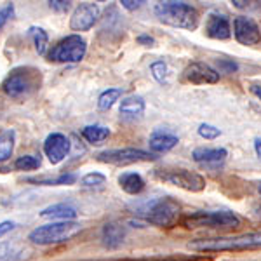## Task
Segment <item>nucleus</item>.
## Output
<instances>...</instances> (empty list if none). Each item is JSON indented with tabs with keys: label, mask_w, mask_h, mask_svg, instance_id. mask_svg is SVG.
I'll return each mask as SVG.
<instances>
[{
	"label": "nucleus",
	"mask_w": 261,
	"mask_h": 261,
	"mask_svg": "<svg viewBox=\"0 0 261 261\" xmlns=\"http://www.w3.org/2000/svg\"><path fill=\"white\" fill-rule=\"evenodd\" d=\"M199 134L205 140H216L218 136L221 134V130L218 127H214L211 124H200L199 125Z\"/></svg>",
	"instance_id": "nucleus-30"
},
{
	"label": "nucleus",
	"mask_w": 261,
	"mask_h": 261,
	"mask_svg": "<svg viewBox=\"0 0 261 261\" xmlns=\"http://www.w3.org/2000/svg\"><path fill=\"white\" fill-rule=\"evenodd\" d=\"M148 145H150V148L153 151H157V153H164V151H169L178 145V136H174V134L155 133V134H151Z\"/></svg>",
	"instance_id": "nucleus-20"
},
{
	"label": "nucleus",
	"mask_w": 261,
	"mask_h": 261,
	"mask_svg": "<svg viewBox=\"0 0 261 261\" xmlns=\"http://www.w3.org/2000/svg\"><path fill=\"white\" fill-rule=\"evenodd\" d=\"M183 81L188 84H195V86L216 84L220 81V71H216L213 66L205 65V63L195 61V63H190V65L183 70Z\"/></svg>",
	"instance_id": "nucleus-11"
},
{
	"label": "nucleus",
	"mask_w": 261,
	"mask_h": 261,
	"mask_svg": "<svg viewBox=\"0 0 261 261\" xmlns=\"http://www.w3.org/2000/svg\"><path fill=\"white\" fill-rule=\"evenodd\" d=\"M119 187L129 195H138L145 190V179L138 172H124L119 176Z\"/></svg>",
	"instance_id": "nucleus-19"
},
{
	"label": "nucleus",
	"mask_w": 261,
	"mask_h": 261,
	"mask_svg": "<svg viewBox=\"0 0 261 261\" xmlns=\"http://www.w3.org/2000/svg\"><path fill=\"white\" fill-rule=\"evenodd\" d=\"M28 181H30V183L42 185V187H63V185H73L75 181H77V176L75 174H61V176H58V178H45V179L30 178Z\"/></svg>",
	"instance_id": "nucleus-26"
},
{
	"label": "nucleus",
	"mask_w": 261,
	"mask_h": 261,
	"mask_svg": "<svg viewBox=\"0 0 261 261\" xmlns=\"http://www.w3.org/2000/svg\"><path fill=\"white\" fill-rule=\"evenodd\" d=\"M179 214L181 207L178 202L166 197V199L151 202L150 207L146 209L145 221L153 226H159V228H171V226H174L178 223Z\"/></svg>",
	"instance_id": "nucleus-7"
},
{
	"label": "nucleus",
	"mask_w": 261,
	"mask_h": 261,
	"mask_svg": "<svg viewBox=\"0 0 261 261\" xmlns=\"http://www.w3.org/2000/svg\"><path fill=\"white\" fill-rule=\"evenodd\" d=\"M145 108H146V105L141 96H136V94L125 96V98L120 101V117L127 122H136L143 119Z\"/></svg>",
	"instance_id": "nucleus-15"
},
{
	"label": "nucleus",
	"mask_w": 261,
	"mask_h": 261,
	"mask_svg": "<svg viewBox=\"0 0 261 261\" xmlns=\"http://www.w3.org/2000/svg\"><path fill=\"white\" fill-rule=\"evenodd\" d=\"M153 12L161 23L183 30H195L200 21L199 11L187 2H159Z\"/></svg>",
	"instance_id": "nucleus-2"
},
{
	"label": "nucleus",
	"mask_w": 261,
	"mask_h": 261,
	"mask_svg": "<svg viewBox=\"0 0 261 261\" xmlns=\"http://www.w3.org/2000/svg\"><path fill=\"white\" fill-rule=\"evenodd\" d=\"M14 145H16V130L14 129H6L0 133V164L9 161L14 153Z\"/></svg>",
	"instance_id": "nucleus-22"
},
{
	"label": "nucleus",
	"mask_w": 261,
	"mask_h": 261,
	"mask_svg": "<svg viewBox=\"0 0 261 261\" xmlns=\"http://www.w3.org/2000/svg\"><path fill=\"white\" fill-rule=\"evenodd\" d=\"M258 193H259V197H261V181L258 183Z\"/></svg>",
	"instance_id": "nucleus-40"
},
{
	"label": "nucleus",
	"mask_w": 261,
	"mask_h": 261,
	"mask_svg": "<svg viewBox=\"0 0 261 261\" xmlns=\"http://www.w3.org/2000/svg\"><path fill=\"white\" fill-rule=\"evenodd\" d=\"M39 216L44 218V220L73 221V218L77 216V211H75V207H71L68 204H54V205H49V207L42 209Z\"/></svg>",
	"instance_id": "nucleus-18"
},
{
	"label": "nucleus",
	"mask_w": 261,
	"mask_h": 261,
	"mask_svg": "<svg viewBox=\"0 0 261 261\" xmlns=\"http://www.w3.org/2000/svg\"><path fill=\"white\" fill-rule=\"evenodd\" d=\"M27 258V249L18 242H0V261H21Z\"/></svg>",
	"instance_id": "nucleus-21"
},
{
	"label": "nucleus",
	"mask_w": 261,
	"mask_h": 261,
	"mask_svg": "<svg viewBox=\"0 0 261 261\" xmlns=\"http://www.w3.org/2000/svg\"><path fill=\"white\" fill-rule=\"evenodd\" d=\"M125 239V226L120 225V223H107L103 226V231H101V241H103V246L108 247V249H115V247L122 246Z\"/></svg>",
	"instance_id": "nucleus-16"
},
{
	"label": "nucleus",
	"mask_w": 261,
	"mask_h": 261,
	"mask_svg": "<svg viewBox=\"0 0 261 261\" xmlns=\"http://www.w3.org/2000/svg\"><path fill=\"white\" fill-rule=\"evenodd\" d=\"M195 251H242V249H259L261 231L235 235V237H216V239H199L188 244Z\"/></svg>",
	"instance_id": "nucleus-4"
},
{
	"label": "nucleus",
	"mask_w": 261,
	"mask_h": 261,
	"mask_svg": "<svg viewBox=\"0 0 261 261\" xmlns=\"http://www.w3.org/2000/svg\"><path fill=\"white\" fill-rule=\"evenodd\" d=\"M110 136V129L105 127V125H86L82 129V138L86 140L87 143H92V145H98V143L108 140Z\"/></svg>",
	"instance_id": "nucleus-23"
},
{
	"label": "nucleus",
	"mask_w": 261,
	"mask_h": 261,
	"mask_svg": "<svg viewBox=\"0 0 261 261\" xmlns=\"http://www.w3.org/2000/svg\"><path fill=\"white\" fill-rule=\"evenodd\" d=\"M233 4L237 9L242 11H259L261 9V2H246V0H233Z\"/></svg>",
	"instance_id": "nucleus-32"
},
{
	"label": "nucleus",
	"mask_w": 261,
	"mask_h": 261,
	"mask_svg": "<svg viewBox=\"0 0 261 261\" xmlns=\"http://www.w3.org/2000/svg\"><path fill=\"white\" fill-rule=\"evenodd\" d=\"M120 4H122V7L127 11H138L145 2H140V0H136V2H134V0H122Z\"/></svg>",
	"instance_id": "nucleus-35"
},
{
	"label": "nucleus",
	"mask_w": 261,
	"mask_h": 261,
	"mask_svg": "<svg viewBox=\"0 0 261 261\" xmlns=\"http://www.w3.org/2000/svg\"><path fill=\"white\" fill-rule=\"evenodd\" d=\"M44 77L42 71L35 66H18L12 68L2 82V91L12 99H24L40 91Z\"/></svg>",
	"instance_id": "nucleus-1"
},
{
	"label": "nucleus",
	"mask_w": 261,
	"mask_h": 261,
	"mask_svg": "<svg viewBox=\"0 0 261 261\" xmlns=\"http://www.w3.org/2000/svg\"><path fill=\"white\" fill-rule=\"evenodd\" d=\"M205 33L207 37L216 40H226L231 37V28H230V19L225 14L220 12H213L207 16L205 21Z\"/></svg>",
	"instance_id": "nucleus-14"
},
{
	"label": "nucleus",
	"mask_w": 261,
	"mask_h": 261,
	"mask_svg": "<svg viewBox=\"0 0 261 261\" xmlns=\"http://www.w3.org/2000/svg\"><path fill=\"white\" fill-rule=\"evenodd\" d=\"M101 16V9L94 2H84L77 6L70 18V28L73 32H87L98 23Z\"/></svg>",
	"instance_id": "nucleus-10"
},
{
	"label": "nucleus",
	"mask_w": 261,
	"mask_h": 261,
	"mask_svg": "<svg viewBox=\"0 0 261 261\" xmlns=\"http://www.w3.org/2000/svg\"><path fill=\"white\" fill-rule=\"evenodd\" d=\"M226 155L228 151L225 148H197L193 150L192 157L200 166H218V164L225 162Z\"/></svg>",
	"instance_id": "nucleus-17"
},
{
	"label": "nucleus",
	"mask_w": 261,
	"mask_h": 261,
	"mask_svg": "<svg viewBox=\"0 0 261 261\" xmlns=\"http://www.w3.org/2000/svg\"><path fill=\"white\" fill-rule=\"evenodd\" d=\"M40 167V159H37L35 155H23L18 157L14 162V169L18 171H35Z\"/></svg>",
	"instance_id": "nucleus-27"
},
{
	"label": "nucleus",
	"mask_w": 261,
	"mask_h": 261,
	"mask_svg": "<svg viewBox=\"0 0 261 261\" xmlns=\"http://www.w3.org/2000/svg\"><path fill=\"white\" fill-rule=\"evenodd\" d=\"M153 174L164 183L174 185L187 192H202L205 188L204 176H200L199 172L183 169V167H164V169H157Z\"/></svg>",
	"instance_id": "nucleus-6"
},
{
	"label": "nucleus",
	"mask_w": 261,
	"mask_h": 261,
	"mask_svg": "<svg viewBox=\"0 0 261 261\" xmlns=\"http://www.w3.org/2000/svg\"><path fill=\"white\" fill-rule=\"evenodd\" d=\"M254 151H256V155H258V159L261 161V138H256L254 140Z\"/></svg>",
	"instance_id": "nucleus-38"
},
{
	"label": "nucleus",
	"mask_w": 261,
	"mask_h": 261,
	"mask_svg": "<svg viewBox=\"0 0 261 261\" xmlns=\"http://www.w3.org/2000/svg\"><path fill=\"white\" fill-rule=\"evenodd\" d=\"M122 94H124V91H122L120 87H113V89L103 91L99 94V98H98V108H99V110H103V112L110 110L113 105H115L117 101L122 98Z\"/></svg>",
	"instance_id": "nucleus-25"
},
{
	"label": "nucleus",
	"mask_w": 261,
	"mask_h": 261,
	"mask_svg": "<svg viewBox=\"0 0 261 261\" xmlns=\"http://www.w3.org/2000/svg\"><path fill=\"white\" fill-rule=\"evenodd\" d=\"M28 35L33 39V44H35L37 53H39L40 56H44V54L47 53V49H49L47 32H45L44 28H40V27H32V28H28Z\"/></svg>",
	"instance_id": "nucleus-24"
},
{
	"label": "nucleus",
	"mask_w": 261,
	"mask_h": 261,
	"mask_svg": "<svg viewBox=\"0 0 261 261\" xmlns=\"http://www.w3.org/2000/svg\"><path fill=\"white\" fill-rule=\"evenodd\" d=\"M82 231V225L77 221H53L47 225L37 226L30 231L28 241L37 246H54L68 242Z\"/></svg>",
	"instance_id": "nucleus-3"
},
{
	"label": "nucleus",
	"mask_w": 261,
	"mask_h": 261,
	"mask_svg": "<svg viewBox=\"0 0 261 261\" xmlns=\"http://www.w3.org/2000/svg\"><path fill=\"white\" fill-rule=\"evenodd\" d=\"M150 71H151V77H153L159 84H166L167 82V65L164 61L151 63Z\"/></svg>",
	"instance_id": "nucleus-28"
},
{
	"label": "nucleus",
	"mask_w": 261,
	"mask_h": 261,
	"mask_svg": "<svg viewBox=\"0 0 261 261\" xmlns=\"http://www.w3.org/2000/svg\"><path fill=\"white\" fill-rule=\"evenodd\" d=\"M241 218L230 211H197L185 216L183 225L187 228H237Z\"/></svg>",
	"instance_id": "nucleus-5"
},
{
	"label": "nucleus",
	"mask_w": 261,
	"mask_h": 261,
	"mask_svg": "<svg viewBox=\"0 0 261 261\" xmlns=\"http://www.w3.org/2000/svg\"><path fill=\"white\" fill-rule=\"evenodd\" d=\"M16 223L14 221H11V220H7V221H2L0 223V239L2 237H6L7 233H11L12 230H16Z\"/></svg>",
	"instance_id": "nucleus-34"
},
{
	"label": "nucleus",
	"mask_w": 261,
	"mask_h": 261,
	"mask_svg": "<svg viewBox=\"0 0 261 261\" xmlns=\"http://www.w3.org/2000/svg\"><path fill=\"white\" fill-rule=\"evenodd\" d=\"M105 174H101V172H89V174H86L84 178L81 179V185L86 188H94V187H101V185H105Z\"/></svg>",
	"instance_id": "nucleus-29"
},
{
	"label": "nucleus",
	"mask_w": 261,
	"mask_h": 261,
	"mask_svg": "<svg viewBox=\"0 0 261 261\" xmlns=\"http://www.w3.org/2000/svg\"><path fill=\"white\" fill-rule=\"evenodd\" d=\"M70 151V141L68 138L65 136V134L61 133H53L49 134L47 138H45L44 141V153L45 157L49 159L50 164H60L66 159V155H68Z\"/></svg>",
	"instance_id": "nucleus-13"
},
{
	"label": "nucleus",
	"mask_w": 261,
	"mask_h": 261,
	"mask_svg": "<svg viewBox=\"0 0 261 261\" xmlns=\"http://www.w3.org/2000/svg\"><path fill=\"white\" fill-rule=\"evenodd\" d=\"M138 44L145 45V47H151V45L155 44V40L151 39L150 35H141V37H138Z\"/></svg>",
	"instance_id": "nucleus-36"
},
{
	"label": "nucleus",
	"mask_w": 261,
	"mask_h": 261,
	"mask_svg": "<svg viewBox=\"0 0 261 261\" xmlns=\"http://www.w3.org/2000/svg\"><path fill=\"white\" fill-rule=\"evenodd\" d=\"M87 53V42L81 35H68L49 50L47 58L54 63H79Z\"/></svg>",
	"instance_id": "nucleus-8"
},
{
	"label": "nucleus",
	"mask_w": 261,
	"mask_h": 261,
	"mask_svg": "<svg viewBox=\"0 0 261 261\" xmlns=\"http://www.w3.org/2000/svg\"><path fill=\"white\" fill-rule=\"evenodd\" d=\"M70 4L71 2H66V0H50L49 2V7L53 11H60V12H65L70 9Z\"/></svg>",
	"instance_id": "nucleus-33"
},
{
	"label": "nucleus",
	"mask_w": 261,
	"mask_h": 261,
	"mask_svg": "<svg viewBox=\"0 0 261 261\" xmlns=\"http://www.w3.org/2000/svg\"><path fill=\"white\" fill-rule=\"evenodd\" d=\"M220 63V68L223 70V71H235L237 70V65H235V63H226L225 60H221V61H218Z\"/></svg>",
	"instance_id": "nucleus-37"
},
{
	"label": "nucleus",
	"mask_w": 261,
	"mask_h": 261,
	"mask_svg": "<svg viewBox=\"0 0 261 261\" xmlns=\"http://www.w3.org/2000/svg\"><path fill=\"white\" fill-rule=\"evenodd\" d=\"M233 35L242 45H256L261 42V30L256 21L247 16H237L233 19Z\"/></svg>",
	"instance_id": "nucleus-12"
},
{
	"label": "nucleus",
	"mask_w": 261,
	"mask_h": 261,
	"mask_svg": "<svg viewBox=\"0 0 261 261\" xmlns=\"http://www.w3.org/2000/svg\"><path fill=\"white\" fill-rule=\"evenodd\" d=\"M155 155L141 148H113L105 150L96 155V161L103 164H112V166H130L138 162H150L155 161Z\"/></svg>",
	"instance_id": "nucleus-9"
},
{
	"label": "nucleus",
	"mask_w": 261,
	"mask_h": 261,
	"mask_svg": "<svg viewBox=\"0 0 261 261\" xmlns=\"http://www.w3.org/2000/svg\"><path fill=\"white\" fill-rule=\"evenodd\" d=\"M251 92L256 96V98L261 99V86H251Z\"/></svg>",
	"instance_id": "nucleus-39"
},
{
	"label": "nucleus",
	"mask_w": 261,
	"mask_h": 261,
	"mask_svg": "<svg viewBox=\"0 0 261 261\" xmlns=\"http://www.w3.org/2000/svg\"><path fill=\"white\" fill-rule=\"evenodd\" d=\"M14 16V4H6V6L0 7V30L6 27V23Z\"/></svg>",
	"instance_id": "nucleus-31"
}]
</instances>
